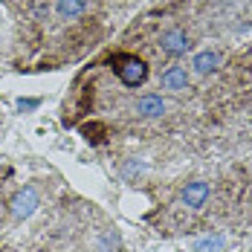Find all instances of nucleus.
<instances>
[{"label": "nucleus", "mask_w": 252, "mask_h": 252, "mask_svg": "<svg viewBox=\"0 0 252 252\" xmlns=\"http://www.w3.org/2000/svg\"><path fill=\"white\" fill-rule=\"evenodd\" d=\"M209 194H212V186H209L206 180H194V183H186V189H183V203H186L189 209H203L206 200H209Z\"/></svg>", "instance_id": "nucleus-4"}, {"label": "nucleus", "mask_w": 252, "mask_h": 252, "mask_svg": "<svg viewBox=\"0 0 252 252\" xmlns=\"http://www.w3.org/2000/svg\"><path fill=\"white\" fill-rule=\"evenodd\" d=\"M223 247H226V238H223L220 232H215V235L200 238V241L194 244V252H223Z\"/></svg>", "instance_id": "nucleus-9"}, {"label": "nucleus", "mask_w": 252, "mask_h": 252, "mask_svg": "<svg viewBox=\"0 0 252 252\" xmlns=\"http://www.w3.org/2000/svg\"><path fill=\"white\" fill-rule=\"evenodd\" d=\"M41 101L38 99H18V110H35Z\"/></svg>", "instance_id": "nucleus-11"}, {"label": "nucleus", "mask_w": 252, "mask_h": 252, "mask_svg": "<svg viewBox=\"0 0 252 252\" xmlns=\"http://www.w3.org/2000/svg\"><path fill=\"white\" fill-rule=\"evenodd\" d=\"M41 206V197H38V191H35V186H24L12 203H9V212H12V218L15 220H26V218H32L35 215V209Z\"/></svg>", "instance_id": "nucleus-3"}, {"label": "nucleus", "mask_w": 252, "mask_h": 252, "mask_svg": "<svg viewBox=\"0 0 252 252\" xmlns=\"http://www.w3.org/2000/svg\"><path fill=\"white\" fill-rule=\"evenodd\" d=\"M113 73L125 87H139L148 78V64L139 55H116L113 58Z\"/></svg>", "instance_id": "nucleus-1"}, {"label": "nucleus", "mask_w": 252, "mask_h": 252, "mask_svg": "<svg viewBox=\"0 0 252 252\" xmlns=\"http://www.w3.org/2000/svg\"><path fill=\"white\" fill-rule=\"evenodd\" d=\"M133 110L139 116H145V119H159L165 113V101H162V96H157V93H145V96L136 99Z\"/></svg>", "instance_id": "nucleus-7"}, {"label": "nucleus", "mask_w": 252, "mask_h": 252, "mask_svg": "<svg viewBox=\"0 0 252 252\" xmlns=\"http://www.w3.org/2000/svg\"><path fill=\"white\" fill-rule=\"evenodd\" d=\"M191 67H194L197 76H212V73H218V67H220V52L218 50H200L191 58Z\"/></svg>", "instance_id": "nucleus-8"}, {"label": "nucleus", "mask_w": 252, "mask_h": 252, "mask_svg": "<svg viewBox=\"0 0 252 252\" xmlns=\"http://www.w3.org/2000/svg\"><path fill=\"white\" fill-rule=\"evenodd\" d=\"M93 0H55V15L61 21H78L90 12Z\"/></svg>", "instance_id": "nucleus-6"}, {"label": "nucleus", "mask_w": 252, "mask_h": 252, "mask_svg": "<svg viewBox=\"0 0 252 252\" xmlns=\"http://www.w3.org/2000/svg\"><path fill=\"white\" fill-rule=\"evenodd\" d=\"M159 87H162V90H171V93H183V90L189 87V73H186V67H180V64L165 67L162 76H159Z\"/></svg>", "instance_id": "nucleus-5"}, {"label": "nucleus", "mask_w": 252, "mask_h": 252, "mask_svg": "<svg viewBox=\"0 0 252 252\" xmlns=\"http://www.w3.org/2000/svg\"><path fill=\"white\" fill-rule=\"evenodd\" d=\"M50 15V3L47 0H32V18L35 21H47Z\"/></svg>", "instance_id": "nucleus-10"}, {"label": "nucleus", "mask_w": 252, "mask_h": 252, "mask_svg": "<svg viewBox=\"0 0 252 252\" xmlns=\"http://www.w3.org/2000/svg\"><path fill=\"white\" fill-rule=\"evenodd\" d=\"M136 171H142V165H136V162H127L125 165V174H136Z\"/></svg>", "instance_id": "nucleus-12"}, {"label": "nucleus", "mask_w": 252, "mask_h": 252, "mask_svg": "<svg viewBox=\"0 0 252 252\" xmlns=\"http://www.w3.org/2000/svg\"><path fill=\"white\" fill-rule=\"evenodd\" d=\"M159 50L165 52L168 58H183L186 52H191V38H189V32L186 29H165L162 35H159Z\"/></svg>", "instance_id": "nucleus-2"}]
</instances>
